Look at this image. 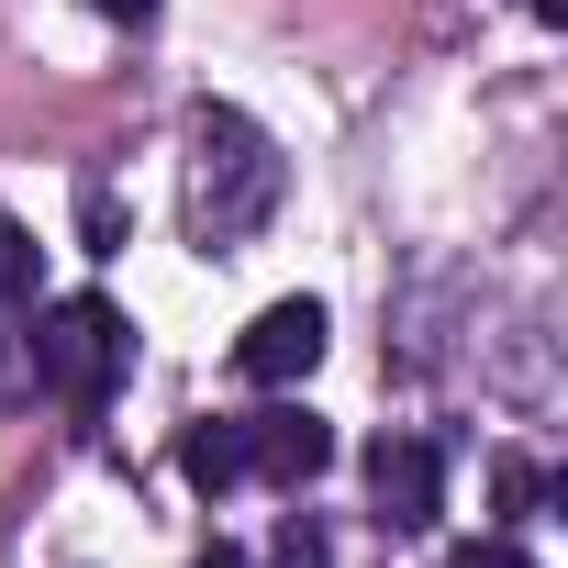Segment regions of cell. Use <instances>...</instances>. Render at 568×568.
<instances>
[{"label":"cell","instance_id":"2","mask_svg":"<svg viewBox=\"0 0 568 568\" xmlns=\"http://www.w3.org/2000/svg\"><path fill=\"white\" fill-rule=\"evenodd\" d=\"M23 357H34V390H57L68 413H101V402H112V379H123V357H134V324H123V302L68 291V302H45V313H34Z\"/></svg>","mask_w":568,"mask_h":568},{"label":"cell","instance_id":"4","mask_svg":"<svg viewBox=\"0 0 568 568\" xmlns=\"http://www.w3.org/2000/svg\"><path fill=\"white\" fill-rule=\"evenodd\" d=\"M324 335H335L324 302H267V313L234 335V379H245V390H291V379L324 368Z\"/></svg>","mask_w":568,"mask_h":568},{"label":"cell","instance_id":"13","mask_svg":"<svg viewBox=\"0 0 568 568\" xmlns=\"http://www.w3.org/2000/svg\"><path fill=\"white\" fill-rule=\"evenodd\" d=\"M524 12H535V23H568V0H524Z\"/></svg>","mask_w":568,"mask_h":568},{"label":"cell","instance_id":"9","mask_svg":"<svg viewBox=\"0 0 568 568\" xmlns=\"http://www.w3.org/2000/svg\"><path fill=\"white\" fill-rule=\"evenodd\" d=\"M79 234H90V256H123V201H112V179L79 190Z\"/></svg>","mask_w":568,"mask_h":568},{"label":"cell","instance_id":"7","mask_svg":"<svg viewBox=\"0 0 568 568\" xmlns=\"http://www.w3.org/2000/svg\"><path fill=\"white\" fill-rule=\"evenodd\" d=\"M0 313H34V234L0 212Z\"/></svg>","mask_w":568,"mask_h":568},{"label":"cell","instance_id":"3","mask_svg":"<svg viewBox=\"0 0 568 568\" xmlns=\"http://www.w3.org/2000/svg\"><path fill=\"white\" fill-rule=\"evenodd\" d=\"M368 501H379L390 535H435V513H446V446L435 435H379L368 446Z\"/></svg>","mask_w":568,"mask_h":568},{"label":"cell","instance_id":"10","mask_svg":"<svg viewBox=\"0 0 568 568\" xmlns=\"http://www.w3.org/2000/svg\"><path fill=\"white\" fill-rule=\"evenodd\" d=\"M335 557V535L313 524V513H291V524H278V546H267V568H324Z\"/></svg>","mask_w":568,"mask_h":568},{"label":"cell","instance_id":"5","mask_svg":"<svg viewBox=\"0 0 568 568\" xmlns=\"http://www.w3.org/2000/svg\"><path fill=\"white\" fill-rule=\"evenodd\" d=\"M324 468H335V424H324V413H302V402L245 413V479L302 490V479H324Z\"/></svg>","mask_w":568,"mask_h":568},{"label":"cell","instance_id":"6","mask_svg":"<svg viewBox=\"0 0 568 568\" xmlns=\"http://www.w3.org/2000/svg\"><path fill=\"white\" fill-rule=\"evenodd\" d=\"M179 479H190L201 501H223V490L245 479V413H212V424H190V435H179Z\"/></svg>","mask_w":568,"mask_h":568},{"label":"cell","instance_id":"1","mask_svg":"<svg viewBox=\"0 0 568 568\" xmlns=\"http://www.w3.org/2000/svg\"><path fill=\"white\" fill-rule=\"evenodd\" d=\"M278 190H291V156H278L234 101H201L190 112V245L234 256L245 234H267Z\"/></svg>","mask_w":568,"mask_h":568},{"label":"cell","instance_id":"14","mask_svg":"<svg viewBox=\"0 0 568 568\" xmlns=\"http://www.w3.org/2000/svg\"><path fill=\"white\" fill-rule=\"evenodd\" d=\"M201 568H245V557H234V546H212V557H201Z\"/></svg>","mask_w":568,"mask_h":568},{"label":"cell","instance_id":"8","mask_svg":"<svg viewBox=\"0 0 568 568\" xmlns=\"http://www.w3.org/2000/svg\"><path fill=\"white\" fill-rule=\"evenodd\" d=\"M546 490H557V479H546L535 457H490V501H501V524H524V513H535Z\"/></svg>","mask_w":568,"mask_h":568},{"label":"cell","instance_id":"12","mask_svg":"<svg viewBox=\"0 0 568 568\" xmlns=\"http://www.w3.org/2000/svg\"><path fill=\"white\" fill-rule=\"evenodd\" d=\"M90 12H112L123 34H145V23H156V0H90Z\"/></svg>","mask_w":568,"mask_h":568},{"label":"cell","instance_id":"11","mask_svg":"<svg viewBox=\"0 0 568 568\" xmlns=\"http://www.w3.org/2000/svg\"><path fill=\"white\" fill-rule=\"evenodd\" d=\"M446 568H535L513 535H468V546H446Z\"/></svg>","mask_w":568,"mask_h":568}]
</instances>
